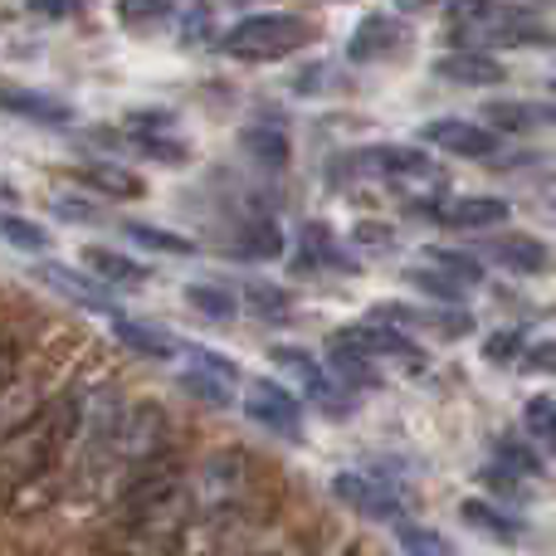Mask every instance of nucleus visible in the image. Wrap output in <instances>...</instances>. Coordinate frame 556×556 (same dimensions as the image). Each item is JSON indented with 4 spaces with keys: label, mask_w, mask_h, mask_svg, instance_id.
Instances as JSON below:
<instances>
[{
    "label": "nucleus",
    "mask_w": 556,
    "mask_h": 556,
    "mask_svg": "<svg viewBox=\"0 0 556 556\" xmlns=\"http://www.w3.org/2000/svg\"><path fill=\"white\" fill-rule=\"evenodd\" d=\"M454 39L464 49H489V45H532V39H552L532 15L498 0H454Z\"/></svg>",
    "instance_id": "nucleus-1"
},
{
    "label": "nucleus",
    "mask_w": 556,
    "mask_h": 556,
    "mask_svg": "<svg viewBox=\"0 0 556 556\" xmlns=\"http://www.w3.org/2000/svg\"><path fill=\"white\" fill-rule=\"evenodd\" d=\"M220 45L240 64H274V59H288L303 45H313V25L303 15H250Z\"/></svg>",
    "instance_id": "nucleus-2"
},
{
    "label": "nucleus",
    "mask_w": 556,
    "mask_h": 556,
    "mask_svg": "<svg viewBox=\"0 0 556 556\" xmlns=\"http://www.w3.org/2000/svg\"><path fill=\"white\" fill-rule=\"evenodd\" d=\"M235 381H240V366L230 362V356L220 352H205V346H195V352H186V366H181V391L195 395L201 405H230L235 401Z\"/></svg>",
    "instance_id": "nucleus-3"
},
{
    "label": "nucleus",
    "mask_w": 556,
    "mask_h": 556,
    "mask_svg": "<svg viewBox=\"0 0 556 556\" xmlns=\"http://www.w3.org/2000/svg\"><path fill=\"white\" fill-rule=\"evenodd\" d=\"M269 356H274V366H283V371L303 386L307 401H317L323 410H332L337 420H346V415H352V391H346L337 376H327L307 352H298V346H274Z\"/></svg>",
    "instance_id": "nucleus-4"
},
{
    "label": "nucleus",
    "mask_w": 556,
    "mask_h": 556,
    "mask_svg": "<svg viewBox=\"0 0 556 556\" xmlns=\"http://www.w3.org/2000/svg\"><path fill=\"white\" fill-rule=\"evenodd\" d=\"M244 415L264 430L283 434V440H303V405L283 391L278 381H250L244 391Z\"/></svg>",
    "instance_id": "nucleus-5"
},
{
    "label": "nucleus",
    "mask_w": 556,
    "mask_h": 556,
    "mask_svg": "<svg viewBox=\"0 0 556 556\" xmlns=\"http://www.w3.org/2000/svg\"><path fill=\"white\" fill-rule=\"evenodd\" d=\"M332 493H337V503L356 508L362 518H371V522H395V518H401V498H395L386 483L362 479V473H337Z\"/></svg>",
    "instance_id": "nucleus-6"
},
{
    "label": "nucleus",
    "mask_w": 556,
    "mask_h": 556,
    "mask_svg": "<svg viewBox=\"0 0 556 556\" xmlns=\"http://www.w3.org/2000/svg\"><path fill=\"white\" fill-rule=\"evenodd\" d=\"M35 278L39 283H49L54 293H64L74 307H88V313H113V293H108V283H98L93 274H74V269H64V264H39Z\"/></svg>",
    "instance_id": "nucleus-7"
},
{
    "label": "nucleus",
    "mask_w": 556,
    "mask_h": 556,
    "mask_svg": "<svg viewBox=\"0 0 556 556\" xmlns=\"http://www.w3.org/2000/svg\"><path fill=\"white\" fill-rule=\"evenodd\" d=\"M425 142H434L440 152H450V156H473V162L498 152V137H493L489 127L459 123V117H440V123H430L425 127Z\"/></svg>",
    "instance_id": "nucleus-8"
},
{
    "label": "nucleus",
    "mask_w": 556,
    "mask_h": 556,
    "mask_svg": "<svg viewBox=\"0 0 556 556\" xmlns=\"http://www.w3.org/2000/svg\"><path fill=\"white\" fill-rule=\"evenodd\" d=\"M376 317L381 323H405V327H415V332H434V337H444V342H454V337H469L473 332V317L464 313V307H444V313H420V307H376Z\"/></svg>",
    "instance_id": "nucleus-9"
},
{
    "label": "nucleus",
    "mask_w": 556,
    "mask_h": 556,
    "mask_svg": "<svg viewBox=\"0 0 556 556\" xmlns=\"http://www.w3.org/2000/svg\"><path fill=\"white\" fill-rule=\"evenodd\" d=\"M395 49H405V25L391 15H371V20H362V29L352 35L346 54H352L356 64H371V59H386V54H395Z\"/></svg>",
    "instance_id": "nucleus-10"
},
{
    "label": "nucleus",
    "mask_w": 556,
    "mask_h": 556,
    "mask_svg": "<svg viewBox=\"0 0 556 556\" xmlns=\"http://www.w3.org/2000/svg\"><path fill=\"white\" fill-rule=\"evenodd\" d=\"M430 215L440 225H450V230H483V225H503L513 211H508V201H498V195H469V201H450Z\"/></svg>",
    "instance_id": "nucleus-11"
},
{
    "label": "nucleus",
    "mask_w": 556,
    "mask_h": 556,
    "mask_svg": "<svg viewBox=\"0 0 556 556\" xmlns=\"http://www.w3.org/2000/svg\"><path fill=\"white\" fill-rule=\"evenodd\" d=\"M298 264L303 269H332V274H356V264L342 254V244L332 240V230L317 220L303 225V235H298Z\"/></svg>",
    "instance_id": "nucleus-12"
},
{
    "label": "nucleus",
    "mask_w": 556,
    "mask_h": 556,
    "mask_svg": "<svg viewBox=\"0 0 556 556\" xmlns=\"http://www.w3.org/2000/svg\"><path fill=\"white\" fill-rule=\"evenodd\" d=\"M240 489H244V464H240V454L235 450H225L201 469V489L195 493H201L205 508H220V503L240 498Z\"/></svg>",
    "instance_id": "nucleus-13"
},
{
    "label": "nucleus",
    "mask_w": 556,
    "mask_h": 556,
    "mask_svg": "<svg viewBox=\"0 0 556 556\" xmlns=\"http://www.w3.org/2000/svg\"><path fill=\"white\" fill-rule=\"evenodd\" d=\"M362 162L371 166L376 176H386V181H420V176H440L420 147H376V152H366Z\"/></svg>",
    "instance_id": "nucleus-14"
},
{
    "label": "nucleus",
    "mask_w": 556,
    "mask_h": 556,
    "mask_svg": "<svg viewBox=\"0 0 556 556\" xmlns=\"http://www.w3.org/2000/svg\"><path fill=\"white\" fill-rule=\"evenodd\" d=\"M35 415H39L35 386H29L25 376L5 371V376H0V440H10V434H15L20 425H29Z\"/></svg>",
    "instance_id": "nucleus-15"
},
{
    "label": "nucleus",
    "mask_w": 556,
    "mask_h": 556,
    "mask_svg": "<svg viewBox=\"0 0 556 556\" xmlns=\"http://www.w3.org/2000/svg\"><path fill=\"white\" fill-rule=\"evenodd\" d=\"M489 254L513 274H547L552 269V250L532 235H503V240L489 244Z\"/></svg>",
    "instance_id": "nucleus-16"
},
{
    "label": "nucleus",
    "mask_w": 556,
    "mask_h": 556,
    "mask_svg": "<svg viewBox=\"0 0 556 556\" xmlns=\"http://www.w3.org/2000/svg\"><path fill=\"white\" fill-rule=\"evenodd\" d=\"M440 78L450 84H473V88H489V84H503V64L483 49H459V54H444L440 64Z\"/></svg>",
    "instance_id": "nucleus-17"
},
{
    "label": "nucleus",
    "mask_w": 556,
    "mask_h": 556,
    "mask_svg": "<svg viewBox=\"0 0 556 556\" xmlns=\"http://www.w3.org/2000/svg\"><path fill=\"white\" fill-rule=\"evenodd\" d=\"M113 332L123 346H132V352H142V356H156V362L181 352V342H176L172 332H162L156 323H142V317H113Z\"/></svg>",
    "instance_id": "nucleus-18"
},
{
    "label": "nucleus",
    "mask_w": 556,
    "mask_h": 556,
    "mask_svg": "<svg viewBox=\"0 0 556 556\" xmlns=\"http://www.w3.org/2000/svg\"><path fill=\"white\" fill-rule=\"evenodd\" d=\"M0 108H5V113H20V117H35V123H68V117H74L68 103L45 98V93H29V88H0Z\"/></svg>",
    "instance_id": "nucleus-19"
},
{
    "label": "nucleus",
    "mask_w": 556,
    "mask_h": 556,
    "mask_svg": "<svg viewBox=\"0 0 556 556\" xmlns=\"http://www.w3.org/2000/svg\"><path fill=\"white\" fill-rule=\"evenodd\" d=\"M459 518L469 522V528H479L483 538H493V542H518L522 538V522L518 518H508V513H498V508H489V503H479V498H469L459 508Z\"/></svg>",
    "instance_id": "nucleus-20"
},
{
    "label": "nucleus",
    "mask_w": 556,
    "mask_h": 556,
    "mask_svg": "<svg viewBox=\"0 0 556 556\" xmlns=\"http://www.w3.org/2000/svg\"><path fill=\"white\" fill-rule=\"evenodd\" d=\"M84 269L93 278H103V283H147V264L137 260H123V254L113 250H84Z\"/></svg>",
    "instance_id": "nucleus-21"
},
{
    "label": "nucleus",
    "mask_w": 556,
    "mask_h": 556,
    "mask_svg": "<svg viewBox=\"0 0 556 556\" xmlns=\"http://www.w3.org/2000/svg\"><path fill=\"white\" fill-rule=\"evenodd\" d=\"M522 425H528L532 450L552 454V459H556V401H552V395H532L528 410H522Z\"/></svg>",
    "instance_id": "nucleus-22"
},
{
    "label": "nucleus",
    "mask_w": 556,
    "mask_h": 556,
    "mask_svg": "<svg viewBox=\"0 0 556 556\" xmlns=\"http://www.w3.org/2000/svg\"><path fill=\"white\" fill-rule=\"evenodd\" d=\"M84 176L93 191H103V195H123V201H137L142 195V181H137L127 166H113V162H93V166H84Z\"/></svg>",
    "instance_id": "nucleus-23"
},
{
    "label": "nucleus",
    "mask_w": 556,
    "mask_h": 556,
    "mask_svg": "<svg viewBox=\"0 0 556 556\" xmlns=\"http://www.w3.org/2000/svg\"><path fill=\"white\" fill-rule=\"evenodd\" d=\"M186 303H191L201 317H211V323H230V317L240 313V303H235L220 283H191L186 288Z\"/></svg>",
    "instance_id": "nucleus-24"
},
{
    "label": "nucleus",
    "mask_w": 556,
    "mask_h": 556,
    "mask_svg": "<svg viewBox=\"0 0 556 556\" xmlns=\"http://www.w3.org/2000/svg\"><path fill=\"white\" fill-rule=\"evenodd\" d=\"M425 264H434L440 274H450L454 283H464V288H473V283H483V264L473 260V254H464V250H425Z\"/></svg>",
    "instance_id": "nucleus-25"
},
{
    "label": "nucleus",
    "mask_w": 556,
    "mask_h": 556,
    "mask_svg": "<svg viewBox=\"0 0 556 556\" xmlns=\"http://www.w3.org/2000/svg\"><path fill=\"white\" fill-rule=\"evenodd\" d=\"M176 15V0H117V20L127 29H156Z\"/></svg>",
    "instance_id": "nucleus-26"
},
{
    "label": "nucleus",
    "mask_w": 556,
    "mask_h": 556,
    "mask_svg": "<svg viewBox=\"0 0 556 556\" xmlns=\"http://www.w3.org/2000/svg\"><path fill=\"white\" fill-rule=\"evenodd\" d=\"M395 542H401L410 556H450V542H444L434 528H425V522L395 518Z\"/></svg>",
    "instance_id": "nucleus-27"
},
{
    "label": "nucleus",
    "mask_w": 556,
    "mask_h": 556,
    "mask_svg": "<svg viewBox=\"0 0 556 556\" xmlns=\"http://www.w3.org/2000/svg\"><path fill=\"white\" fill-rule=\"evenodd\" d=\"M405 283L420 288V293H430V298H440V303H459V298H464V283H454V278H450V274H440L434 264L405 269Z\"/></svg>",
    "instance_id": "nucleus-28"
},
{
    "label": "nucleus",
    "mask_w": 556,
    "mask_h": 556,
    "mask_svg": "<svg viewBox=\"0 0 556 556\" xmlns=\"http://www.w3.org/2000/svg\"><path fill=\"white\" fill-rule=\"evenodd\" d=\"M127 240L132 244H147L156 254H195V244L186 235H172V230H152V225H127Z\"/></svg>",
    "instance_id": "nucleus-29"
},
{
    "label": "nucleus",
    "mask_w": 556,
    "mask_h": 556,
    "mask_svg": "<svg viewBox=\"0 0 556 556\" xmlns=\"http://www.w3.org/2000/svg\"><path fill=\"white\" fill-rule=\"evenodd\" d=\"M493 454H498V469L513 473V479H532V473H542V459L528 450V444H518V440H503Z\"/></svg>",
    "instance_id": "nucleus-30"
},
{
    "label": "nucleus",
    "mask_w": 556,
    "mask_h": 556,
    "mask_svg": "<svg viewBox=\"0 0 556 556\" xmlns=\"http://www.w3.org/2000/svg\"><path fill=\"white\" fill-rule=\"evenodd\" d=\"M0 240H10L15 250H29V254H39L49 244V235L39 230V225H29V220H20V215H0Z\"/></svg>",
    "instance_id": "nucleus-31"
},
{
    "label": "nucleus",
    "mask_w": 556,
    "mask_h": 556,
    "mask_svg": "<svg viewBox=\"0 0 556 556\" xmlns=\"http://www.w3.org/2000/svg\"><path fill=\"white\" fill-rule=\"evenodd\" d=\"M244 147H250L254 156H264L269 166H283V162H288L283 132H264V127H250V132H244Z\"/></svg>",
    "instance_id": "nucleus-32"
},
{
    "label": "nucleus",
    "mask_w": 556,
    "mask_h": 556,
    "mask_svg": "<svg viewBox=\"0 0 556 556\" xmlns=\"http://www.w3.org/2000/svg\"><path fill=\"white\" fill-rule=\"evenodd\" d=\"M489 123L508 127V132H518V127H532L538 123V113H532L528 103H489Z\"/></svg>",
    "instance_id": "nucleus-33"
},
{
    "label": "nucleus",
    "mask_w": 556,
    "mask_h": 556,
    "mask_svg": "<svg viewBox=\"0 0 556 556\" xmlns=\"http://www.w3.org/2000/svg\"><path fill=\"white\" fill-rule=\"evenodd\" d=\"M250 307L254 313H264V317H288V298L278 293V288H269V283L250 288Z\"/></svg>",
    "instance_id": "nucleus-34"
},
{
    "label": "nucleus",
    "mask_w": 556,
    "mask_h": 556,
    "mask_svg": "<svg viewBox=\"0 0 556 556\" xmlns=\"http://www.w3.org/2000/svg\"><path fill=\"white\" fill-rule=\"evenodd\" d=\"M518 352H522V337L518 332H493L489 346H483V356H489V362H513Z\"/></svg>",
    "instance_id": "nucleus-35"
},
{
    "label": "nucleus",
    "mask_w": 556,
    "mask_h": 556,
    "mask_svg": "<svg viewBox=\"0 0 556 556\" xmlns=\"http://www.w3.org/2000/svg\"><path fill=\"white\" fill-rule=\"evenodd\" d=\"M29 10H35V15H49V20H64L78 10V0H29Z\"/></svg>",
    "instance_id": "nucleus-36"
},
{
    "label": "nucleus",
    "mask_w": 556,
    "mask_h": 556,
    "mask_svg": "<svg viewBox=\"0 0 556 556\" xmlns=\"http://www.w3.org/2000/svg\"><path fill=\"white\" fill-rule=\"evenodd\" d=\"M528 366H547V371H556V346H538V352L528 356Z\"/></svg>",
    "instance_id": "nucleus-37"
},
{
    "label": "nucleus",
    "mask_w": 556,
    "mask_h": 556,
    "mask_svg": "<svg viewBox=\"0 0 556 556\" xmlns=\"http://www.w3.org/2000/svg\"><path fill=\"white\" fill-rule=\"evenodd\" d=\"M356 235H362L366 244H391V240H395L391 230H376V225H362V230H356Z\"/></svg>",
    "instance_id": "nucleus-38"
},
{
    "label": "nucleus",
    "mask_w": 556,
    "mask_h": 556,
    "mask_svg": "<svg viewBox=\"0 0 556 556\" xmlns=\"http://www.w3.org/2000/svg\"><path fill=\"white\" fill-rule=\"evenodd\" d=\"M532 113H538V123H556V103L552 108H532Z\"/></svg>",
    "instance_id": "nucleus-39"
}]
</instances>
